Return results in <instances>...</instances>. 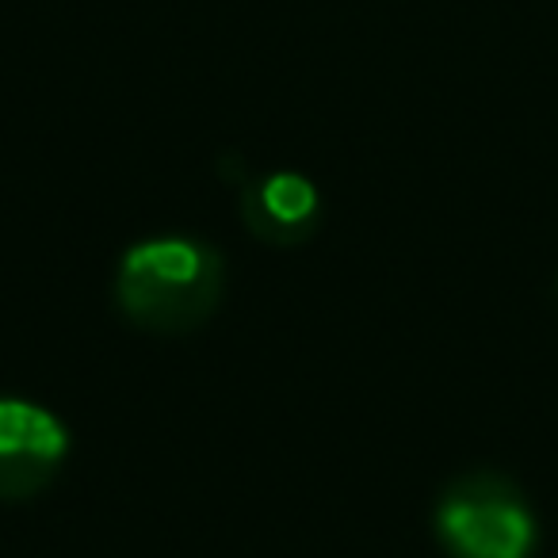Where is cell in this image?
<instances>
[{
    "label": "cell",
    "instance_id": "3957f363",
    "mask_svg": "<svg viewBox=\"0 0 558 558\" xmlns=\"http://www.w3.org/2000/svg\"><path fill=\"white\" fill-rule=\"evenodd\" d=\"M70 451L65 425L43 405L0 398V501H32L54 482Z\"/></svg>",
    "mask_w": 558,
    "mask_h": 558
},
{
    "label": "cell",
    "instance_id": "277c9868",
    "mask_svg": "<svg viewBox=\"0 0 558 558\" xmlns=\"http://www.w3.org/2000/svg\"><path fill=\"white\" fill-rule=\"evenodd\" d=\"M241 218L268 245H303L318 230V192L311 180L295 177V172H276L241 195Z\"/></svg>",
    "mask_w": 558,
    "mask_h": 558
},
{
    "label": "cell",
    "instance_id": "7a4b0ae2",
    "mask_svg": "<svg viewBox=\"0 0 558 558\" xmlns=\"http://www.w3.org/2000/svg\"><path fill=\"white\" fill-rule=\"evenodd\" d=\"M436 535L451 558H527L535 547V520L512 482L471 474L444 494Z\"/></svg>",
    "mask_w": 558,
    "mask_h": 558
},
{
    "label": "cell",
    "instance_id": "6da1fadb",
    "mask_svg": "<svg viewBox=\"0 0 558 558\" xmlns=\"http://www.w3.org/2000/svg\"><path fill=\"white\" fill-rule=\"evenodd\" d=\"M226 264L215 245L154 238L119 260L116 299L126 322L149 333H192L218 311Z\"/></svg>",
    "mask_w": 558,
    "mask_h": 558
}]
</instances>
